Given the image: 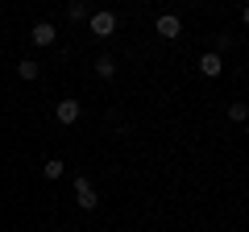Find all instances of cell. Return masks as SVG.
<instances>
[{
  "label": "cell",
  "mask_w": 249,
  "mask_h": 232,
  "mask_svg": "<svg viewBox=\"0 0 249 232\" xmlns=\"http://www.w3.org/2000/svg\"><path fill=\"white\" fill-rule=\"evenodd\" d=\"M88 29H91V37H100V42H104V37H112V33H116V13H112V9L91 13V17H88Z\"/></svg>",
  "instance_id": "obj_1"
},
{
  "label": "cell",
  "mask_w": 249,
  "mask_h": 232,
  "mask_svg": "<svg viewBox=\"0 0 249 232\" xmlns=\"http://www.w3.org/2000/svg\"><path fill=\"white\" fill-rule=\"evenodd\" d=\"M75 203L83 207V212H96V187H91V179L88 174H75Z\"/></svg>",
  "instance_id": "obj_2"
},
{
  "label": "cell",
  "mask_w": 249,
  "mask_h": 232,
  "mask_svg": "<svg viewBox=\"0 0 249 232\" xmlns=\"http://www.w3.org/2000/svg\"><path fill=\"white\" fill-rule=\"evenodd\" d=\"M199 75H204V79H220L224 75V54H216V50H208V54H199Z\"/></svg>",
  "instance_id": "obj_3"
},
{
  "label": "cell",
  "mask_w": 249,
  "mask_h": 232,
  "mask_svg": "<svg viewBox=\"0 0 249 232\" xmlns=\"http://www.w3.org/2000/svg\"><path fill=\"white\" fill-rule=\"evenodd\" d=\"M154 29H158V37H166V42H175V37L183 33V17H178V13H162V17L154 21Z\"/></svg>",
  "instance_id": "obj_4"
},
{
  "label": "cell",
  "mask_w": 249,
  "mask_h": 232,
  "mask_svg": "<svg viewBox=\"0 0 249 232\" xmlns=\"http://www.w3.org/2000/svg\"><path fill=\"white\" fill-rule=\"evenodd\" d=\"M29 42L34 46H54L58 42V25H54V21H37V25L29 29Z\"/></svg>",
  "instance_id": "obj_5"
},
{
  "label": "cell",
  "mask_w": 249,
  "mask_h": 232,
  "mask_svg": "<svg viewBox=\"0 0 249 232\" xmlns=\"http://www.w3.org/2000/svg\"><path fill=\"white\" fill-rule=\"evenodd\" d=\"M79 99H58V104H54V116H58V125H75V120H79Z\"/></svg>",
  "instance_id": "obj_6"
},
{
  "label": "cell",
  "mask_w": 249,
  "mask_h": 232,
  "mask_svg": "<svg viewBox=\"0 0 249 232\" xmlns=\"http://www.w3.org/2000/svg\"><path fill=\"white\" fill-rule=\"evenodd\" d=\"M91 71H96L100 79H112V75H116V58H112V54H100L96 63H91Z\"/></svg>",
  "instance_id": "obj_7"
},
{
  "label": "cell",
  "mask_w": 249,
  "mask_h": 232,
  "mask_svg": "<svg viewBox=\"0 0 249 232\" xmlns=\"http://www.w3.org/2000/svg\"><path fill=\"white\" fill-rule=\"evenodd\" d=\"M37 75H42V63H34V58H21V63H17V79H25V83H34Z\"/></svg>",
  "instance_id": "obj_8"
},
{
  "label": "cell",
  "mask_w": 249,
  "mask_h": 232,
  "mask_svg": "<svg viewBox=\"0 0 249 232\" xmlns=\"http://www.w3.org/2000/svg\"><path fill=\"white\" fill-rule=\"evenodd\" d=\"M42 174H46V179H50V182H58L62 174H67V162H62V158H50V162H46V166H42Z\"/></svg>",
  "instance_id": "obj_9"
},
{
  "label": "cell",
  "mask_w": 249,
  "mask_h": 232,
  "mask_svg": "<svg viewBox=\"0 0 249 232\" xmlns=\"http://www.w3.org/2000/svg\"><path fill=\"white\" fill-rule=\"evenodd\" d=\"M67 17H71V21H88V0H71Z\"/></svg>",
  "instance_id": "obj_10"
},
{
  "label": "cell",
  "mask_w": 249,
  "mask_h": 232,
  "mask_svg": "<svg viewBox=\"0 0 249 232\" xmlns=\"http://www.w3.org/2000/svg\"><path fill=\"white\" fill-rule=\"evenodd\" d=\"M245 116H249V108H245V104H229V120H237V125H245Z\"/></svg>",
  "instance_id": "obj_11"
}]
</instances>
